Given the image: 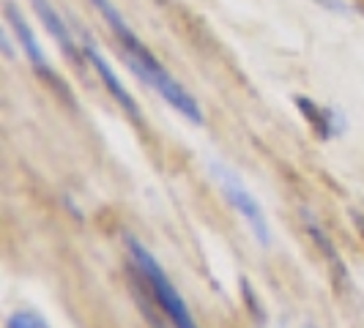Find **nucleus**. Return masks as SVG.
I'll list each match as a JSON object with an SVG mask.
<instances>
[{"label":"nucleus","instance_id":"nucleus-1","mask_svg":"<svg viewBox=\"0 0 364 328\" xmlns=\"http://www.w3.org/2000/svg\"><path fill=\"white\" fill-rule=\"evenodd\" d=\"M91 3L102 11V17H105V22L109 25L115 41L121 44L129 69L137 74L146 85H151L154 91L159 93L170 107L178 109L186 121L203 124V109H200V104H198V99L186 91L173 74L164 69L162 63H159V58L148 50L146 44L140 41V36L127 25V19L118 14V9H115L109 0H91Z\"/></svg>","mask_w":364,"mask_h":328},{"label":"nucleus","instance_id":"nucleus-2","mask_svg":"<svg viewBox=\"0 0 364 328\" xmlns=\"http://www.w3.org/2000/svg\"><path fill=\"white\" fill-rule=\"evenodd\" d=\"M124 241H127L129 257H132L134 268H137V273L143 276L146 288L151 290V295H154L156 307L167 315V320H170L176 328H200L198 326V320H195V315H192L189 307H186L183 295L176 290V285L170 282V276H167V271L162 268V263L154 257V252H151L137 236H132V233H127Z\"/></svg>","mask_w":364,"mask_h":328},{"label":"nucleus","instance_id":"nucleus-3","mask_svg":"<svg viewBox=\"0 0 364 328\" xmlns=\"http://www.w3.org/2000/svg\"><path fill=\"white\" fill-rule=\"evenodd\" d=\"M211 175L219 181V189L225 195V200L236 208L238 217H244V222L250 224L252 236L260 246H272V227H269V219L263 214V205L257 202V197L241 183L236 173H230L225 164L211 162Z\"/></svg>","mask_w":364,"mask_h":328},{"label":"nucleus","instance_id":"nucleus-4","mask_svg":"<svg viewBox=\"0 0 364 328\" xmlns=\"http://www.w3.org/2000/svg\"><path fill=\"white\" fill-rule=\"evenodd\" d=\"M6 22L14 28L19 47H22V53L28 55V60H31V66H33V69H36V74L41 77V82H47V88H50L53 93H58L63 104H69L72 109H77V102H74L72 88H69V85L60 80V74L50 66V60L44 58V50L38 47V38L33 36L31 25L22 19V14L17 11V6H14V3H6Z\"/></svg>","mask_w":364,"mask_h":328},{"label":"nucleus","instance_id":"nucleus-5","mask_svg":"<svg viewBox=\"0 0 364 328\" xmlns=\"http://www.w3.org/2000/svg\"><path fill=\"white\" fill-rule=\"evenodd\" d=\"M82 55H85V60L96 69V74H99V80L105 82V88L109 91V96L121 104V109L127 112L137 126H143V112H140V107H137V102L132 99V93L127 91V85L118 80V74L109 69V63L105 60V55L96 50V44H93L88 36H85V44H82Z\"/></svg>","mask_w":364,"mask_h":328},{"label":"nucleus","instance_id":"nucleus-6","mask_svg":"<svg viewBox=\"0 0 364 328\" xmlns=\"http://www.w3.org/2000/svg\"><path fill=\"white\" fill-rule=\"evenodd\" d=\"M33 3V9L38 11V19L44 22V28H47V33L58 41V47L66 53V58L72 60L74 69H82V58L85 55L77 50V44H74L72 33H69V28H66V22H63V17L55 11V6L50 3V0H31Z\"/></svg>","mask_w":364,"mask_h":328},{"label":"nucleus","instance_id":"nucleus-7","mask_svg":"<svg viewBox=\"0 0 364 328\" xmlns=\"http://www.w3.org/2000/svg\"><path fill=\"white\" fill-rule=\"evenodd\" d=\"M299 217H301V222H304L307 236L312 238V244L321 249V255H323V260H326L328 271L334 273V279H337L340 285H346V282H348V268H346V263H343V257H340V252H337V246L331 244L328 233L323 230V224L318 222V217L312 214L310 208H301V211H299Z\"/></svg>","mask_w":364,"mask_h":328},{"label":"nucleus","instance_id":"nucleus-8","mask_svg":"<svg viewBox=\"0 0 364 328\" xmlns=\"http://www.w3.org/2000/svg\"><path fill=\"white\" fill-rule=\"evenodd\" d=\"M296 102V107H299V112L307 118V124H310V129L315 131V137L318 140H334L337 134H343V118L340 115H334L331 109H323V107H318L312 99H307V96H296L293 99Z\"/></svg>","mask_w":364,"mask_h":328},{"label":"nucleus","instance_id":"nucleus-9","mask_svg":"<svg viewBox=\"0 0 364 328\" xmlns=\"http://www.w3.org/2000/svg\"><path fill=\"white\" fill-rule=\"evenodd\" d=\"M129 288H132V293H134V301H137V307H140V312H143L148 328H176L170 320H167V315H164L159 307L154 310V304H156V301H154L151 290L146 288L143 276L137 273V268H134V273L129 276Z\"/></svg>","mask_w":364,"mask_h":328},{"label":"nucleus","instance_id":"nucleus-10","mask_svg":"<svg viewBox=\"0 0 364 328\" xmlns=\"http://www.w3.org/2000/svg\"><path fill=\"white\" fill-rule=\"evenodd\" d=\"M6 328H50V323H47V317L38 315L36 310H17L9 315Z\"/></svg>","mask_w":364,"mask_h":328},{"label":"nucleus","instance_id":"nucleus-11","mask_svg":"<svg viewBox=\"0 0 364 328\" xmlns=\"http://www.w3.org/2000/svg\"><path fill=\"white\" fill-rule=\"evenodd\" d=\"M238 288H241V298H244L250 315L255 317V323H266V310H263V304H260V298H257V290L252 288V282H250L247 276H241V279H238Z\"/></svg>","mask_w":364,"mask_h":328},{"label":"nucleus","instance_id":"nucleus-12","mask_svg":"<svg viewBox=\"0 0 364 328\" xmlns=\"http://www.w3.org/2000/svg\"><path fill=\"white\" fill-rule=\"evenodd\" d=\"M353 222H356V227H359V233H362V238H364V217L353 211Z\"/></svg>","mask_w":364,"mask_h":328},{"label":"nucleus","instance_id":"nucleus-13","mask_svg":"<svg viewBox=\"0 0 364 328\" xmlns=\"http://www.w3.org/2000/svg\"><path fill=\"white\" fill-rule=\"evenodd\" d=\"M307 328H315V326H307Z\"/></svg>","mask_w":364,"mask_h":328},{"label":"nucleus","instance_id":"nucleus-14","mask_svg":"<svg viewBox=\"0 0 364 328\" xmlns=\"http://www.w3.org/2000/svg\"><path fill=\"white\" fill-rule=\"evenodd\" d=\"M362 3H364V0H362Z\"/></svg>","mask_w":364,"mask_h":328}]
</instances>
